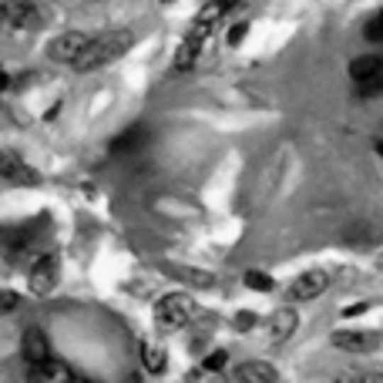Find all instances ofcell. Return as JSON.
<instances>
[{
    "label": "cell",
    "mask_w": 383,
    "mask_h": 383,
    "mask_svg": "<svg viewBox=\"0 0 383 383\" xmlns=\"http://www.w3.org/2000/svg\"><path fill=\"white\" fill-rule=\"evenodd\" d=\"M131 44H135L131 30H111V34H101V38L91 40L88 51L77 57L74 71H101V67H108L111 61H118Z\"/></svg>",
    "instance_id": "6da1fadb"
},
{
    "label": "cell",
    "mask_w": 383,
    "mask_h": 383,
    "mask_svg": "<svg viewBox=\"0 0 383 383\" xmlns=\"http://www.w3.org/2000/svg\"><path fill=\"white\" fill-rule=\"evenodd\" d=\"M195 316V299L189 293H168L155 303V326L165 333L182 330Z\"/></svg>",
    "instance_id": "7a4b0ae2"
},
{
    "label": "cell",
    "mask_w": 383,
    "mask_h": 383,
    "mask_svg": "<svg viewBox=\"0 0 383 383\" xmlns=\"http://www.w3.org/2000/svg\"><path fill=\"white\" fill-rule=\"evenodd\" d=\"M57 279H61V259L54 252L40 255L38 262L30 266V272H27V286H30L34 296H51L57 289Z\"/></svg>",
    "instance_id": "3957f363"
},
{
    "label": "cell",
    "mask_w": 383,
    "mask_h": 383,
    "mask_svg": "<svg viewBox=\"0 0 383 383\" xmlns=\"http://www.w3.org/2000/svg\"><path fill=\"white\" fill-rule=\"evenodd\" d=\"M91 34H84V30H64V34H57V38L48 44V57L57 64H77V57L88 51L91 44Z\"/></svg>",
    "instance_id": "277c9868"
},
{
    "label": "cell",
    "mask_w": 383,
    "mask_h": 383,
    "mask_svg": "<svg viewBox=\"0 0 383 383\" xmlns=\"http://www.w3.org/2000/svg\"><path fill=\"white\" fill-rule=\"evenodd\" d=\"M326 286H330V272H326V269H306V272H299V276L289 282L286 296H289L293 303H309V299H316V296L326 293Z\"/></svg>",
    "instance_id": "5b68a950"
},
{
    "label": "cell",
    "mask_w": 383,
    "mask_h": 383,
    "mask_svg": "<svg viewBox=\"0 0 383 383\" xmlns=\"http://www.w3.org/2000/svg\"><path fill=\"white\" fill-rule=\"evenodd\" d=\"M330 343L343 353H373L380 346V333L370 330H336L330 336Z\"/></svg>",
    "instance_id": "8992f818"
},
{
    "label": "cell",
    "mask_w": 383,
    "mask_h": 383,
    "mask_svg": "<svg viewBox=\"0 0 383 383\" xmlns=\"http://www.w3.org/2000/svg\"><path fill=\"white\" fill-rule=\"evenodd\" d=\"M0 179L17 182V185H40V175L27 165L21 155L13 152H0Z\"/></svg>",
    "instance_id": "52a82bcc"
},
{
    "label": "cell",
    "mask_w": 383,
    "mask_h": 383,
    "mask_svg": "<svg viewBox=\"0 0 383 383\" xmlns=\"http://www.w3.org/2000/svg\"><path fill=\"white\" fill-rule=\"evenodd\" d=\"M21 353H24L27 367H34V363H44V360H51V340H48V333L38 330V326H27L24 340H21Z\"/></svg>",
    "instance_id": "ba28073f"
},
{
    "label": "cell",
    "mask_w": 383,
    "mask_h": 383,
    "mask_svg": "<svg viewBox=\"0 0 383 383\" xmlns=\"http://www.w3.org/2000/svg\"><path fill=\"white\" fill-rule=\"evenodd\" d=\"M74 380V373L67 363L61 360H44V363H34L30 370H27V383H71Z\"/></svg>",
    "instance_id": "9c48e42d"
},
{
    "label": "cell",
    "mask_w": 383,
    "mask_h": 383,
    "mask_svg": "<svg viewBox=\"0 0 383 383\" xmlns=\"http://www.w3.org/2000/svg\"><path fill=\"white\" fill-rule=\"evenodd\" d=\"M299 326V316H296L293 306H279L272 316H269V343H286L289 336Z\"/></svg>",
    "instance_id": "30bf717a"
},
{
    "label": "cell",
    "mask_w": 383,
    "mask_h": 383,
    "mask_svg": "<svg viewBox=\"0 0 383 383\" xmlns=\"http://www.w3.org/2000/svg\"><path fill=\"white\" fill-rule=\"evenodd\" d=\"M235 380L239 383H276L279 373L272 363H262V360H245L235 367Z\"/></svg>",
    "instance_id": "8fae6325"
},
{
    "label": "cell",
    "mask_w": 383,
    "mask_h": 383,
    "mask_svg": "<svg viewBox=\"0 0 383 383\" xmlns=\"http://www.w3.org/2000/svg\"><path fill=\"white\" fill-rule=\"evenodd\" d=\"M350 77H353L357 84H370V81L383 77V57H377V54L353 57V61H350Z\"/></svg>",
    "instance_id": "7c38bea8"
},
{
    "label": "cell",
    "mask_w": 383,
    "mask_h": 383,
    "mask_svg": "<svg viewBox=\"0 0 383 383\" xmlns=\"http://www.w3.org/2000/svg\"><path fill=\"white\" fill-rule=\"evenodd\" d=\"M4 17L17 27H38V7L34 4H27V0H11L7 7H4Z\"/></svg>",
    "instance_id": "4fadbf2b"
},
{
    "label": "cell",
    "mask_w": 383,
    "mask_h": 383,
    "mask_svg": "<svg viewBox=\"0 0 383 383\" xmlns=\"http://www.w3.org/2000/svg\"><path fill=\"white\" fill-rule=\"evenodd\" d=\"M165 272L172 279L192 282V286H212V282H216L212 272H202V269H192V266H165Z\"/></svg>",
    "instance_id": "5bb4252c"
},
{
    "label": "cell",
    "mask_w": 383,
    "mask_h": 383,
    "mask_svg": "<svg viewBox=\"0 0 383 383\" xmlns=\"http://www.w3.org/2000/svg\"><path fill=\"white\" fill-rule=\"evenodd\" d=\"M141 363H145V370H148V373H165V367H168L165 346L145 343V346H141Z\"/></svg>",
    "instance_id": "9a60e30c"
},
{
    "label": "cell",
    "mask_w": 383,
    "mask_h": 383,
    "mask_svg": "<svg viewBox=\"0 0 383 383\" xmlns=\"http://www.w3.org/2000/svg\"><path fill=\"white\" fill-rule=\"evenodd\" d=\"M232 11V4H222V0H209L202 11H199V17H195V24H202V27H216L226 13Z\"/></svg>",
    "instance_id": "2e32d148"
},
{
    "label": "cell",
    "mask_w": 383,
    "mask_h": 383,
    "mask_svg": "<svg viewBox=\"0 0 383 383\" xmlns=\"http://www.w3.org/2000/svg\"><path fill=\"white\" fill-rule=\"evenodd\" d=\"M141 141H145V128H128V131H121V135L111 141V148H115V152H131V148H138Z\"/></svg>",
    "instance_id": "e0dca14e"
},
{
    "label": "cell",
    "mask_w": 383,
    "mask_h": 383,
    "mask_svg": "<svg viewBox=\"0 0 383 383\" xmlns=\"http://www.w3.org/2000/svg\"><path fill=\"white\" fill-rule=\"evenodd\" d=\"M245 286H249V289H255V293H272V289H276V279H272L269 272L249 269V272H245Z\"/></svg>",
    "instance_id": "ac0fdd59"
},
{
    "label": "cell",
    "mask_w": 383,
    "mask_h": 383,
    "mask_svg": "<svg viewBox=\"0 0 383 383\" xmlns=\"http://www.w3.org/2000/svg\"><path fill=\"white\" fill-rule=\"evenodd\" d=\"M185 383H229L222 373L216 370H205V367H199V370H192L189 377H185Z\"/></svg>",
    "instance_id": "d6986e66"
},
{
    "label": "cell",
    "mask_w": 383,
    "mask_h": 383,
    "mask_svg": "<svg viewBox=\"0 0 383 383\" xmlns=\"http://www.w3.org/2000/svg\"><path fill=\"white\" fill-rule=\"evenodd\" d=\"M226 363H229V353H226V350H216V353H209V357H205V370H216V373H222L226 370Z\"/></svg>",
    "instance_id": "ffe728a7"
},
{
    "label": "cell",
    "mask_w": 383,
    "mask_h": 383,
    "mask_svg": "<svg viewBox=\"0 0 383 383\" xmlns=\"http://www.w3.org/2000/svg\"><path fill=\"white\" fill-rule=\"evenodd\" d=\"M17 306H21V296L11 289H0V313H13Z\"/></svg>",
    "instance_id": "44dd1931"
},
{
    "label": "cell",
    "mask_w": 383,
    "mask_h": 383,
    "mask_svg": "<svg viewBox=\"0 0 383 383\" xmlns=\"http://www.w3.org/2000/svg\"><path fill=\"white\" fill-rule=\"evenodd\" d=\"M370 40H377V44H383V13H377L370 24H367V30H363Z\"/></svg>",
    "instance_id": "7402d4cb"
},
{
    "label": "cell",
    "mask_w": 383,
    "mask_h": 383,
    "mask_svg": "<svg viewBox=\"0 0 383 383\" xmlns=\"http://www.w3.org/2000/svg\"><path fill=\"white\" fill-rule=\"evenodd\" d=\"M252 326H255V313H249V309L235 313V330H239V333H249Z\"/></svg>",
    "instance_id": "603a6c76"
},
{
    "label": "cell",
    "mask_w": 383,
    "mask_h": 383,
    "mask_svg": "<svg viewBox=\"0 0 383 383\" xmlns=\"http://www.w3.org/2000/svg\"><path fill=\"white\" fill-rule=\"evenodd\" d=\"M245 34H249V24H235L229 30V44H232V48H239V44L245 40Z\"/></svg>",
    "instance_id": "cb8c5ba5"
},
{
    "label": "cell",
    "mask_w": 383,
    "mask_h": 383,
    "mask_svg": "<svg viewBox=\"0 0 383 383\" xmlns=\"http://www.w3.org/2000/svg\"><path fill=\"white\" fill-rule=\"evenodd\" d=\"M367 309H370L367 303H357V306H346V309H343V316H360V313H367Z\"/></svg>",
    "instance_id": "d4e9b609"
},
{
    "label": "cell",
    "mask_w": 383,
    "mask_h": 383,
    "mask_svg": "<svg viewBox=\"0 0 383 383\" xmlns=\"http://www.w3.org/2000/svg\"><path fill=\"white\" fill-rule=\"evenodd\" d=\"M357 383H383V373H363Z\"/></svg>",
    "instance_id": "484cf974"
},
{
    "label": "cell",
    "mask_w": 383,
    "mask_h": 383,
    "mask_svg": "<svg viewBox=\"0 0 383 383\" xmlns=\"http://www.w3.org/2000/svg\"><path fill=\"white\" fill-rule=\"evenodd\" d=\"M7 84H11V77H7V71H4V67H0V91L7 88Z\"/></svg>",
    "instance_id": "4316f807"
},
{
    "label": "cell",
    "mask_w": 383,
    "mask_h": 383,
    "mask_svg": "<svg viewBox=\"0 0 383 383\" xmlns=\"http://www.w3.org/2000/svg\"><path fill=\"white\" fill-rule=\"evenodd\" d=\"M71 383H94V380H88V377H74Z\"/></svg>",
    "instance_id": "83f0119b"
},
{
    "label": "cell",
    "mask_w": 383,
    "mask_h": 383,
    "mask_svg": "<svg viewBox=\"0 0 383 383\" xmlns=\"http://www.w3.org/2000/svg\"><path fill=\"white\" fill-rule=\"evenodd\" d=\"M377 269H380V272H383V252L377 255Z\"/></svg>",
    "instance_id": "f1b7e54d"
},
{
    "label": "cell",
    "mask_w": 383,
    "mask_h": 383,
    "mask_svg": "<svg viewBox=\"0 0 383 383\" xmlns=\"http://www.w3.org/2000/svg\"><path fill=\"white\" fill-rule=\"evenodd\" d=\"M4 21H7V17H4V7H0V24H4Z\"/></svg>",
    "instance_id": "f546056e"
},
{
    "label": "cell",
    "mask_w": 383,
    "mask_h": 383,
    "mask_svg": "<svg viewBox=\"0 0 383 383\" xmlns=\"http://www.w3.org/2000/svg\"><path fill=\"white\" fill-rule=\"evenodd\" d=\"M222 4H232V7H235V0H222Z\"/></svg>",
    "instance_id": "4dcf8cb0"
},
{
    "label": "cell",
    "mask_w": 383,
    "mask_h": 383,
    "mask_svg": "<svg viewBox=\"0 0 383 383\" xmlns=\"http://www.w3.org/2000/svg\"><path fill=\"white\" fill-rule=\"evenodd\" d=\"M165 4H172V0H165Z\"/></svg>",
    "instance_id": "1f68e13d"
}]
</instances>
